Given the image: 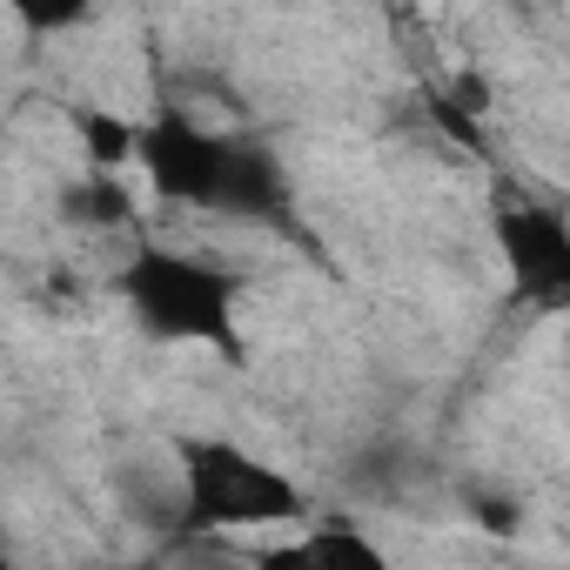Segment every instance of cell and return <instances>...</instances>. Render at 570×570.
<instances>
[{
    "instance_id": "cell-8",
    "label": "cell",
    "mask_w": 570,
    "mask_h": 570,
    "mask_svg": "<svg viewBox=\"0 0 570 570\" xmlns=\"http://www.w3.org/2000/svg\"><path fill=\"white\" fill-rule=\"evenodd\" d=\"M108 8V0H8V14L21 35L35 41H61V35H81L95 14Z\"/></svg>"
},
{
    "instance_id": "cell-3",
    "label": "cell",
    "mask_w": 570,
    "mask_h": 570,
    "mask_svg": "<svg viewBox=\"0 0 570 570\" xmlns=\"http://www.w3.org/2000/svg\"><path fill=\"white\" fill-rule=\"evenodd\" d=\"M181 470V530L202 537H248V530H282L309 523V497L289 470H275L235 436H181L175 443Z\"/></svg>"
},
{
    "instance_id": "cell-4",
    "label": "cell",
    "mask_w": 570,
    "mask_h": 570,
    "mask_svg": "<svg viewBox=\"0 0 570 570\" xmlns=\"http://www.w3.org/2000/svg\"><path fill=\"white\" fill-rule=\"evenodd\" d=\"M490 248L503 268L510 303L537 316H570V208L543 195L490 202Z\"/></svg>"
},
{
    "instance_id": "cell-2",
    "label": "cell",
    "mask_w": 570,
    "mask_h": 570,
    "mask_svg": "<svg viewBox=\"0 0 570 570\" xmlns=\"http://www.w3.org/2000/svg\"><path fill=\"white\" fill-rule=\"evenodd\" d=\"M141 168L161 188V202L181 208H208V215H268L282 208V168L268 161V148L202 128L175 108H161L141 128Z\"/></svg>"
},
{
    "instance_id": "cell-1",
    "label": "cell",
    "mask_w": 570,
    "mask_h": 570,
    "mask_svg": "<svg viewBox=\"0 0 570 570\" xmlns=\"http://www.w3.org/2000/svg\"><path fill=\"white\" fill-rule=\"evenodd\" d=\"M108 289H115L121 316L161 350H215L222 363H242V350H248V336H242L248 275L228 255L135 235L121 248V262L108 268Z\"/></svg>"
},
{
    "instance_id": "cell-6",
    "label": "cell",
    "mask_w": 570,
    "mask_h": 570,
    "mask_svg": "<svg viewBox=\"0 0 570 570\" xmlns=\"http://www.w3.org/2000/svg\"><path fill=\"white\" fill-rule=\"evenodd\" d=\"M61 215L75 222V228H95V235H108V228H128L135 222V202H128V188H121V168H81L68 188H61Z\"/></svg>"
},
{
    "instance_id": "cell-5",
    "label": "cell",
    "mask_w": 570,
    "mask_h": 570,
    "mask_svg": "<svg viewBox=\"0 0 570 570\" xmlns=\"http://www.w3.org/2000/svg\"><path fill=\"white\" fill-rule=\"evenodd\" d=\"M262 557H275V563H383V543L350 530L343 517H309L296 543H268Z\"/></svg>"
},
{
    "instance_id": "cell-7",
    "label": "cell",
    "mask_w": 570,
    "mask_h": 570,
    "mask_svg": "<svg viewBox=\"0 0 570 570\" xmlns=\"http://www.w3.org/2000/svg\"><path fill=\"white\" fill-rule=\"evenodd\" d=\"M141 128H148V121H128V115H115V108H81V115H75L81 155H88L95 168H128V161H141Z\"/></svg>"
}]
</instances>
